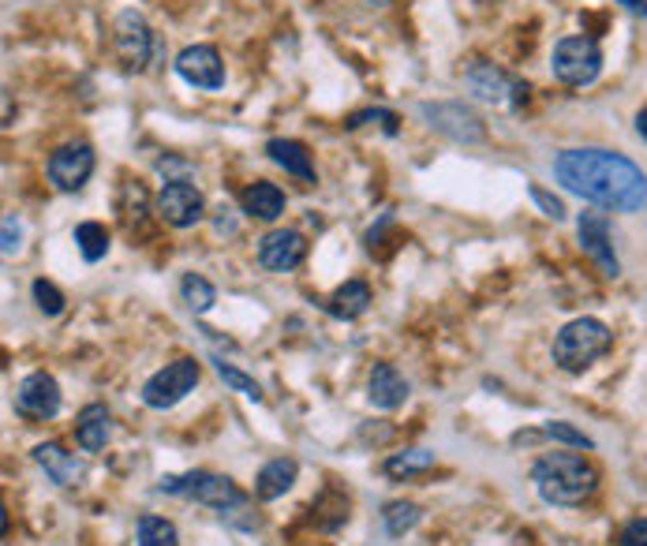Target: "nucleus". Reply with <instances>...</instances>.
<instances>
[{"instance_id":"f257e3e1","label":"nucleus","mask_w":647,"mask_h":546,"mask_svg":"<svg viewBox=\"0 0 647 546\" xmlns=\"http://www.w3.org/2000/svg\"><path fill=\"white\" fill-rule=\"evenodd\" d=\"M554 180L584 203L618 209V214H633L647 203V176L640 165L602 147L561 150L554 157Z\"/></svg>"},{"instance_id":"f03ea898","label":"nucleus","mask_w":647,"mask_h":546,"mask_svg":"<svg viewBox=\"0 0 647 546\" xmlns=\"http://www.w3.org/2000/svg\"><path fill=\"white\" fill-rule=\"evenodd\" d=\"M157 494H173V498H188V501H199V506H210L221 520H229V524L237 528H248V532L258 528V517L251 512L248 494H243L229 475L203 472V468L188 475H162Z\"/></svg>"},{"instance_id":"7ed1b4c3","label":"nucleus","mask_w":647,"mask_h":546,"mask_svg":"<svg viewBox=\"0 0 647 546\" xmlns=\"http://www.w3.org/2000/svg\"><path fill=\"white\" fill-rule=\"evenodd\" d=\"M532 483L540 498L550 501V506H580L595 494L599 472L576 453H546V457L535 460Z\"/></svg>"},{"instance_id":"20e7f679","label":"nucleus","mask_w":647,"mask_h":546,"mask_svg":"<svg viewBox=\"0 0 647 546\" xmlns=\"http://www.w3.org/2000/svg\"><path fill=\"white\" fill-rule=\"evenodd\" d=\"M610 344H613V333L607 322H599V318H573V322L561 326L558 338H554V364L569 374H580L587 371L595 359L607 356Z\"/></svg>"},{"instance_id":"39448f33","label":"nucleus","mask_w":647,"mask_h":546,"mask_svg":"<svg viewBox=\"0 0 647 546\" xmlns=\"http://www.w3.org/2000/svg\"><path fill=\"white\" fill-rule=\"evenodd\" d=\"M550 72L558 82L566 87H592L602 72V49L595 38L573 35V38H561L550 53Z\"/></svg>"},{"instance_id":"423d86ee","label":"nucleus","mask_w":647,"mask_h":546,"mask_svg":"<svg viewBox=\"0 0 647 546\" xmlns=\"http://www.w3.org/2000/svg\"><path fill=\"white\" fill-rule=\"evenodd\" d=\"M199 374H203V371H199V364L191 356L176 359V364L162 367L157 374L147 378V385H142V405L154 408V411L176 408L199 385Z\"/></svg>"},{"instance_id":"0eeeda50","label":"nucleus","mask_w":647,"mask_h":546,"mask_svg":"<svg viewBox=\"0 0 647 546\" xmlns=\"http://www.w3.org/2000/svg\"><path fill=\"white\" fill-rule=\"evenodd\" d=\"M113 46L116 56L128 72H142L150 64V56L157 53V38L150 30V23L142 20L139 12H120L116 15V27H113Z\"/></svg>"},{"instance_id":"6e6552de","label":"nucleus","mask_w":647,"mask_h":546,"mask_svg":"<svg viewBox=\"0 0 647 546\" xmlns=\"http://www.w3.org/2000/svg\"><path fill=\"white\" fill-rule=\"evenodd\" d=\"M465 82L479 102H491V105H524L528 102V82L512 79L509 72L494 68V64H486V61L468 64Z\"/></svg>"},{"instance_id":"1a4fd4ad","label":"nucleus","mask_w":647,"mask_h":546,"mask_svg":"<svg viewBox=\"0 0 647 546\" xmlns=\"http://www.w3.org/2000/svg\"><path fill=\"white\" fill-rule=\"evenodd\" d=\"M157 217L173 229H191L206 217L203 191L188 180H165V188L157 191Z\"/></svg>"},{"instance_id":"9d476101","label":"nucleus","mask_w":647,"mask_h":546,"mask_svg":"<svg viewBox=\"0 0 647 546\" xmlns=\"http://www.w3.org/2000/svg\"><path fill=\"white\" fill-rule=\"evenodd\" d=\"M419 116L431 124L434 131L449 136L453 142H483V120L465 102H423Z\"/></svg>"},{"instance_id":"9b49d317","label":"nucleus","mask_w":647,"mask_h":546,"mask_svg":"<svg viewBox=\"0 0 647 546\" xmlns=\"http://www.w3.org/2000/svg\"><path fill=\"white\" fill-rule=\"evenodd\" d=\"M94 147L90 142H64L61 150H53V157H49V183H53L56 191H79L83 183L94 176Z\"/></svg>"},{"instance_id":"f8f14e48","label":"nucleus","mask_w":647,"mask_h":546,"mask_svg":"<svg viewBox=\"0 0 647 546\" xmlns=\"http://www.w3.org/2000/svg\"><path fill=\"white\" fill-rule=\"evenodd\" d=\"M61 405H64L61 385H56V378L46 371L27 374L20 382V390H15V411L27 419H53L56 411H61Z\"/></svg>"},{"instance_id":"ddd939ff","label":"nucleus","mask_w":647,"mask_h":546,"mask_svg":"<svg viewBox=\"0 0 647 546\" xmlns=\"http://www.w3.org/2000/svg\"><path fill=\"white\" fill-rule=\"evenodd\" d=\"M576 237H580L584 255H592V263L599 266L602 277H618L621 274V263H618V255H613V240H610V221L599 214V209H587V214H580Z\"/></svg>"},{"instance_id":"4468645a","label":"nucleus","mask_w":647,"mask_h":546,"mask_svg":"<svg viewBox=\"0 0 647 546\" xmlns=\"http://www.w3.org/2000/svg\"><path fill=\"white\" fill-rule=\"evenodd\" d=\"M176 75H180L188 87L199 90H221L225 87V64L221 53L214 46H188L176 56Z\"/></svg>"},{"instance_id":"2eb2a0df","label":"nucleus","mask_w":647,"mask_h":546,"mask_svg":"<svg viewBox=\"0 0 647 546\" xmlns=\"http://www.w3.org/2000/svg\"><path fill=\"white\" fill-rule=\"evenodd\" d=\"M307 258V240L296 229H274L258 243V263L270 274H289Z\"/></svg>"},{"instance_id":"dca6fc26","label":"nucleus","mask_w":647,"mask_h":546,"mask_svg":"<svg viewBox=\"0 0 647 546\" xmlns=\"http://www.w3.org/2000/svg\"><path fill=\"white\" fill-rule=\"evenodd\" d=\"M408 393H411V385H408V378L397 371V367H393V364H375L371 382H367V397H371L375 408H382V411L401 408L408 401Z\"/></svg>"},{"instance_id":"f3484780","label":"nucleus","mask_w":647,"mask_h":546,"mask_svg":"<svg viewBox=\"0 0 647 546\" xmlns=\"http://www.w3.org/2000/svg\"><path fill=\"white\" fill-rule=\"evenodd\" d=\"M300 475V465L292 457H274L266 460L263 468H258L255 475V498L258 501H277L284 498V494L292 491V483H296Z\"/></svg>"},{"instance_id":"a211bd4d","label":"nucleus","mask_w":647,"mask_h":546,"mask_svg":"<svg viewBox=\"0 0 647 546\" xmlns=\"http://www.w3.org/2000/svg\"><path fill=\"white\" fill-rule=\"evenodd\" d=\"M35 460H38L41 472L53 479L56 486H75V483H79V475H83V465L75 460V453H68L64 445H56V442L35 445Z\"/></svg>"},{"instance_id":"6ab92c4d","label":"nucleus","mask_w":647,"mask_h":546,"mask_svg":"<svg viewBox=\"0 0 647 546\" xmlns=\"http://www.w3.org/2000/svg\"><path fill=\"white\" fill-rule=\"evenodd\" d=\"M240 206L248 217H258V221H277L284 214V191L270 180H255L240 191Z\"/></svg>"},{"instance_id":"aec40b11","label":"nucleus","mask_w":647,"mask_h":546,"mask_svg":"<svg viewBox=\"0 0 647 546\" xmlns=\"http://www.w3.org/2000/svg\"><path fill=\"white\" fill-rule=\"evenodd\" d=\"M109 434H113V419H109L105 405H87L75 419V442L83 453H102Z\"/></svg>"},{"instance_id":"412c9836","label":"nucleus","mask_w":647,"mask_h":546,"mask_svg":"<svg viewBox=\"0 0 647 546\" xmlns=\"http://www.w3.org/2000/svg\"><path fill=\"white\" fill-rule=\"evenodd\" d=\"M266 154H270V162L281 165L289 176H300V180L315 183V162H310L307 147L300 139H270L266 142Z\"/></svg>"},{"instance_id":"4be33fe9","label":"nucleus","mask_w":647,"mask_h":546,"mask_svg":"<svg viewBox=\"0 0 647 546\" xmlns=\"http://www.w3.org/2000/svg\"><path fill=\"white\" fill-rule=\"evenodd\" d=\"M367 307H371V284L367 281H344L330 296V304H326L330 318H338V322H352V318H359Z\"/></svg>"},{"instance_id":"5701e85b","label":"nucleus","mask_w":647,"mask_h":546,"mask_svg":"<svg viewBox=\"0 0 647 546\" xmlns=\"http://www.w3.org/2000/svg\"><path fill=\"white\" fill-rule=\"evenodd\" d=\"M434 468V453L431 449H405V453H393L385 457L382 472L390 479H408V475H423Z\"/></svg>"},{"instance_id":"b1692460","label":"nucleus","mask_w":647,"mask_h":546,"mask_svg":"<svg viewBox=\"0 0 647 546\" xmlns=\"http://www.w3.org/2000/svg\"><path fill=\"white\" fill-rule=\"evenodd\" d=\"M180 296H183V304H188L191 315H206V310L217 304V289L206 281L203 274H183Z\"/></svg>"},{"instance_id":"393cba45","label":"nucleus","mask_w":647,"mask_h":546,"mask_svg":"<svg viewBox=\"0 0 647 546\" xmlns=\"http://www.w3.org/2000/svg\"><path fill=\"white\" fill-rule=\"evenodd\" d=\"M75 243H79V255L87 263H102L109 255V229L102 221H83L75 225Z\"/></svg>"},{"instance_id":"a878e982","label":"nucleus","mask_w":647,"mask_h":546,"mask_svg":"<svg viewBox=\"0 0 647 546\" xmlns=\"http://www.w3.org/2000/svg\"><path fill=\"white\" fill-rule=\"evenodd\" d=\"M419 517H423V509H419L416 501H390L382 512V528L393 539H401V535H408L411 528L419 524Z\"/></svg>"},{"instance_id":"bb28decb","label":"nucleus","mask_w":647,"mask_h":546,"mask_svg":"<svg viewBox=\"0 0 647 546\" xmlns=\"http://www.w3.org/2000/svg\"><path fill=\"white\" fill-rule=\"evenodd\" d=\"M136 535H139V546H180V532H176V524L165 517H142Z\"/></svg>"},{"instance_id":"cd10ccee","label":"nucleus","mask_w":647,"mask_h":546,"mask_svg":"<svg viewBox=\"0 0 647 546\" xmlns=\"http://www.w3.org/2000/svg\"><path fill=\"white\" fill-rule=\"evenodd\" d=\"M214 371H217V378H221L225 385H229V390L243 393V397H248V401H255V405H258V401H263V385H258L251 374L237 371V367H232V364H225V359H214Z\"/></svg>"},{"instance_id":"c85d7f7f","label":"nucleus","mask_w":647,"mask_h":546,"mask_svg":"<svg viewBox=\"0 0 647 546\" xmlns=\"http://www.w3.org/2000/svg\"><path fill=\"white\" fill-rule=\"evenodd\" d=\"M30 296H35V304H38L41 315H49V318H56L64 310V304H68V300H64V292L56 289L53 281H46V277H38V281L30 284Z\"/></svg>"},{"instance_id":"c756f323","label":"nucleus","mask_w":647,"mask_h":546,"mask_svg":"<svg viewBox=\"0 0 647 546\" xmlns=\"http://www.w3.org/2000/svg\"><path fill=\"white\" fill-rule=\"evenodd\" d=\"M543 434H546V439H554V442H561V445H573V449H592V445H595L584 431H576V427L566 423V419H550V423L543 427Z\"/></svg>"},{"instance_id":"7c9ffc66","label":"nucleus","mask_w":647,"mask_h":546,"mask_svg":"<svg viewBox=\"0 0 647 546\" xmlns=\"http://www.w3.org/2000/svg\"><path fill=\"white\" fill-rule=\"evenodd\" d=\"M528 195H532V203L540 206L546 217H554V221H566V203H561L558 195H550V191H543L540 183H532V188H528Z\"/></svg>"},{"instance_id":"2f4dec72","label":"nucleus","mask_w":647,"mask_h":546,"mask_svg":"<svg viewBox=\"0 0 647 546\" xmlns=\"http://www.w3.org/2000/svg\"><path fill=\"white\" fill-rule=\"evenodd\" d=\"M367 120H378L385 128V136H397V116L390 113V109H367V113H356L348 120V128H364Z\"/></svg>"},{"instance_id":"473e14b6","label":"nucleus","mask_w":647,"mask_h":546,"mask_svg":"<svg viewBox=\"0 0 647 546\" xmlns=\"http://www.w3.org/2000/svg\"><path fill=\"white\" fill-rule=\"evenodd\" d=\"M20 247H23V225L15 221V214H8L4 217V243H0V251L12 258V255H20Z\"/></svg>"},{"instance_id":"72a5a7b5","label":"nucleus","mask_w":647,"mask_h":546,"mask_svg":"<svg viewBox=\"0 0 647 546\" xmlns=\"http://www.w3.org/2000/svg\"><path fill=\"white\" fill-rule=\"evenodd\" d=\"M618 543H621V546H647V520H644V517L629 520V524L621 528Z\"/></svg>"},{"instance_id":"f704fd0d","label":"nucleus","mask_w":647,"mask_h":546,"mask_svg":"<svg viewBox=\"0 0 647 546\" xmlns=\"http://www.w3.org/2000/svg\"><path fill=\"white\" fill-rule=\"evenodd\" d=\"M636 136L647 142V105L640 109V113H636Z\"/></svg>"},{"instance_id":"c9c22d12","label":"nucleus","mask_w":647,"mask_h":546,"mask_svg":"<svg viewBox=\"0 0 647 546\" xmlns=\"http://www.w3.org/2000/svg\"><path fill=\"white\" fill-rule=\"evenodd\" d=\"M621 4H625L629 12H636V15H647V0H621Z\"/></svg>"},{"instance_id":"e433bc0d","label":"nucleus","mask_w":647,"mask_h":546,"mask_svg":"<svg viewBox=\"0 0 647 546\" xmlns=\"http://www.w3.org/2000/svg\"><path fill=\"white\" fill-rule=\"evenodd\" d=\"M371 4H378V8H382V4H390V0H371Z\"/></svg>"}]
</instances>
